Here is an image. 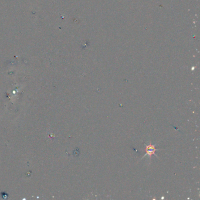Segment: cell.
<instances>
[{
    "label": "cell",
    "instance_id": "6da1fadb",
    "mask_svg": "<svg viewBox=\"0 0 200 200\" xmlns=\"http://www.w3.org/2000/svg\"><path fill=\"white\" fill-rule=\"evenodd\" d=\"M158 150V149H156L155 148V146L152 144H149L148 145L146 146V154L144 156H146V155H148L150 157V159L152 158V155H156L155 154V152Z\"/></svg>",
    "mask_w": 200,
    "mask_h": 200
}]
</instances>
